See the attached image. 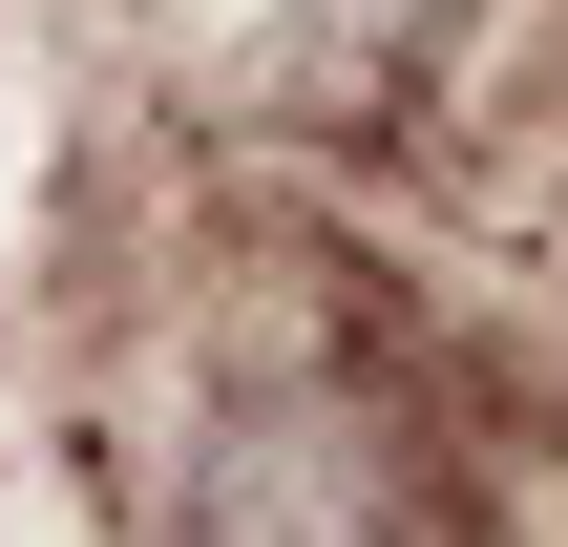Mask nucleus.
I'll list each match as a JSON object with an SVG mask.
<instances>
[{
	"mask_svg": "<svg viewBox=\"0 0 568 547\" xmlns=\"http://www.w3.org/2000/svg\"><path fill=\"white\" fill-rule=\"evenodd\" d=\"M126 527L148 547H506L485 443L400 316L316 253H232L169 295V379L126 422Z\"/></svg>",
	"mask_w": 568,
	"mask_h": 547,
	"instance_id": "obj_1",
	"label": "nucleus"
}]
</instances>
